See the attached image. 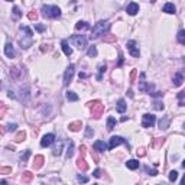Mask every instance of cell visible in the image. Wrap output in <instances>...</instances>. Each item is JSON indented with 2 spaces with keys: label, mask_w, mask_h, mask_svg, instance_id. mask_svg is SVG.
Masks as SVG:
<instances>
[{
  "label": "cell",
  "mask_w": 185,
  "mask_h": 185,
  "mask_svg": "<svg viewBox=\"0 0 185 185\" xmlns=\"http://www.w3.org/2000/svg\"><path fill=\"white\" fill-rule=\"evenodd\" d=\"M0 174L9 175V174H12V168H10V166H2V168H0Z\"/></svg>",
  "instance_id": "obj_38"
},
{
  "label": "cell",
  "mask_w": 185,
  "mask_h": 185,
  "mask_svg": "<svg viewBox=\"0 0 185 185\" xmlns=\"http://www.w3.org/2000/svg\"><path fill=\"white\" fill-rule=\"evenodd\" d=\"M126 166H127L129 169L135 171V169H138L139 168V161H136V159H130V161L126 162Z\"/></svg>",
  "instance_id": "obj_23"
},
{
  "label": "cell",
  "mask_w": 185,
  "mask_h": 185,
  "mask_svg": "<svg viewBox=\"0 0 185 185\" xmlns=\"http://www.w3.org/2000/svg\"><path fill=\"white\" fill-rule=\"evenodd\" d=\"M177 178H178V172H177V171H171V172H169V181H171V182H175V181H177Z\"/></svg>",
  "instance_id": "obj_41"
},
{
  "label": "cell",
  "mask_w": 185,
  "mask_h": 185,
  "mask_svg": "<svg viewBox=\"0 0 185 185\" xmlns=\"http://www.w3.org/2000/svg\"><path fill=\"white\" fill-rule=\"evenodd\" d=\"M41 12L44 18L48 19H57L61 16V9L58 6H51V5H44L41 7Z\"/></svg>",
  "instance_id": "obj_2"
},
{
  "label": "cell",
  "mask_w": 185,
  "mask_h": 185,
  "mask_svg": "<svg viewBox=\"0 0 185 185\" xmlns=\"http://www.w3.org/2000/svg\"><path fill=\"white\" fill-rule=\"evenodd\" d=\"M61 46H62V51H64V54H65L67 57L73 55V49L70 48V45H68V42H67V41H62V42H61Z\"/></svg>",
  "instance_id": "obj_21"
},
{
  "label": "cell",
  "mask_w": 185,
  "mask_h": 185,
  "mask_svg": "<svg viewBox=\"0 0 185 185\" xmlns=\"http://www.w3.org/2000/svg\"><path fill=\"white\" fill-rule=\"evenodd\" d=\"M145 171L149 174V175H152V177H155V175H158V171L156 169H151L149 166H145Z\"/></svg>",
  "instance_id": "obj_43"
},
{
  "label": "cell",
  "mask_w": 185,
  "mask_h": 185,
  "mask_svg": "<svg viewBox=\"0 0 185 185\" xmlns=\"http://www.w3.org/2000/svg\"><path fill=\"white\" fill-rule=\"evenodd\" d=\"M88 107L91 110V116L94 119H100L104 113V104H101L100 100H94V101H90L88 103Z\"/></svg>",
  "instance_id": "obj_3"
},
{
  "label": "cell",
  "mask_w": 185,
  "mask_h": 185,
  "mask_svg": "<svg viewBox=\"0 0 185 185\" xmlns=\"http://www.w3.org/2000/svg\"><path fill=\"white\" fill-rule=\"evenodd\" d=\"M19 42H20L22 49H28V48H29V46H32V44H33L32 36H31V35H26V38H22Z\"/></svg>",
  "instance_id": "obj_11"
},
{
  "label": "cell",
  "mask_w": 185,
  "mask_h": 185,
  "mask_svg": "<svg viewBox=\"0 0 185 185\" xmlns=\"http://www.w3.org/2000/svg\"><path fill=\"white\" fill-rule=\"evenodd\" d=\"M44 156L42 155H36L35 159H33V169H41L42 166H44Z\"/></svg>",
  "instance_id": "obj_14"
},
{
  "label": "cell",
  "mask_w": 185,
  "mask_h": 185,
  "mask_svg": "<svg viewBox=\"0 0 185 185\" xmlns=\"http://www.w3.org/2000/svg\"><path fill=\"white\" fill-rule=\"evenodd\" d=\"M106 64H100L99 65V75H97V80L101 81V77H103V73H106Z\"/></svg>",
  "instance_id": "obj_31"
},
{
  "label": "cell",
  "mask_w": 185,
  "mask_h": 185,
  "mask_svg": "<svg viewBox=\"0 0 185 185\" xmlns=\"http://www.w3.org/2000/svg\"><path fill=\"white\" fill-rule=\"evenodd\" d=\"M86 151H87V148H86V146H81L80 152H81V155H83V156H84V153H86Z\"/></svg>",
  "instance_id": "obj_55"
},
{
  "label": "cell",
  "mask_w": 185,
  "mask_h": 185,
  "mask_svg": "<svg viewBox=\"0 0 185 185\" xmlns=\"http://www.w3.org/2000/svg\"><path fill=\"white\" fill-rule=\"evenodd\" d=\"M92 135H94V130H92L90 126H87L86 127V138H92Z\"/></svg>",
  "instance_id": "obj_42"
},
{
  "label": "cell",
  "mask_w": 185,
  "mask_h": 185,
  "mask_svg": "<svg viewBox=\"0 0 185 185\" xmlns=\"http://www.w3.org/2000/svg\"><path fill=\"white\" fill-rule=\"evenodd\" d=\"M20 29H22V31H25V32H26V35H31V36H32V35H33L32 29H29V28H28V26H20Z\"/></svg>",
  "instance_id": "obj_48"
},
{
  "label": "cell",
  "mask_w": 185,
  "mask_h": 185,
  "mask_svg": "<svg viewBox=\"0 0 185 185\" xmlns=\"http://www.w3.org/2000/svg\"><path fill=\"white\" fill-rule=\"evenodd\" d=\"M62 152V142H57L52 148V155L54 156H60Z\"/></svg>",
  "instance_id": "obj_19"
},
{
  "label": "cell",
  "mask_w": 185,
  "mask_h": 185,
  "mask_svg": "<svg viewBox=\"0 0 185 185\" xmlns=\"http://www.w3.org/2000/svg\"><path fill=\"white\" fill-rule=\"evenodd\" d=\"M177 39H178V42L181 44V45H185V31H184V29L178 32V35H177Z\"/></svg>",
  "instance_id": "obj_29"
},
{
  "label": "cell",
  "mask_w": 185,
  "mask_h": 185,
  "mask_svg": "<svg viewBox=\"0 0 185 185\" xmlns=\"http://www.w3.org/2000/svg\"><path fill=\"white\" fill-rule=\"evenodd\" d=\"M77 181H78V182H84V184H86V182H88V178H87V177H84V175H78V177H77Z\"/></svg>",
  "instance_id": "obj_46"
},
{
  "label": "cell",
  "mask_w": 185,
  "mask_h": 185,
  "mask_svg": "<svg viewBox=\"0 0 185 185\" xmlns=\"http://www.w3.org/2000/svg\"><path fill=\"white\" fill-rule=\"evenodd\" d=\"M73 155H74V143L71 142V140H70V145H68V149H67L65 156H67L68 159H70L71 156H73Z\"/></svg>",
  "instance_id": "obj_30"
},
{
  "label": "cell",
  "mask_w": 185,
  "mask_h": 185,
  "mask_svg": "<svg viewBox=\"0 0 185 185\" xmlns=\"http://www.w3.org/2000/svg\"><path fill=\"white\" fill-rule=\"evenodd\" d=\"M91 155H92V158H94V161H96V162H99V156H97V155H96L94 152H92Z\"/></svg>",
  "instance_id": "obj_57"
},
{
  "label": "cell",
  "mask_w": 185,
  "mask_h": 185,
  "mask_svg": "<svg viewBox=\"0 0 185 185\" xmlns=\"http://www.w3.org/2000/svg\"><path fill=\"white\" fill-rule=\"evenodd\" d=\"M6 2H12V0H6Z\"/></svg>",
  "instance_id": "obj_60"
},
{
  "label": "cell",
  "mask_w": 185,
  "mask_h": 185,
  "mask_svg": "<svg viewBox=\"0 0 185 185\" xmlns=\"http://www.w3.org/2000/svg\"><path fill=\"white\" fill-rule=\"evenodd\" d=\"M74 74H75V65H74V64H70L68 68H67L65 74H64V86L65 87H68L71 84V81H73V78H74Z\"/></svg>",
  "instance_id": "obj_5"
},
{
  "label": "cell",
  "mask_w": 185,
  "mask_h": 185,
  "mask_svg": "<svg viewBox=\"0 0 185 185\" xmlns=\"http://www.w3.org/2000/svg\"><path fill=\"white\" fill-rule=\"evenodd\" d=\"M71 42L74 44V46H77L81 51L87 48V38L83 36V35H74L73 38H71Z\"/></svg>",
  "instance_id": "obj_4"
},
{
  "label": "cell",
  "mask_w": 185,
  "mask_h": 185,
  "mask_svg": "<svg viewBox=\"0 0 185 185\" xmlns=\"http://www.w3.org/2000/svg\"><path fill=\"white\" fill-rule=\"evenodd\" d=\"M114 127H116V119H114V117H109V119H107V130L112 132Z\"/></svg>",
  "instance_id": "obj_27"
},
{
  "label": "cell",
  "mask_w": 185,
  "mask_h": 185,
  "mask_svg": "<svg viewBox=\"0 0 185 185\" xmlns=\"http://www.w3.org/2000/svg\"><path fill=\"white\" fill-rule=\"evenodd\" d=\"M19 74H20L19 67H13V68L10 70V75H12V77H13L15 80H18V78H19Z\"/></svg>",
  "instance_id": "obj_33"
},
{
  "label": "cell",
  "mask_w": 185,
  "mask_h": 185,
  "mask_svg": "<svg viewBox=\"0 0 185 185\" xmlns=\"http://www.w3.org/2000/svg\"><path fill=\"white\" fill-rule=\"evenodd\" d=\"M29 156H31V151L28 149V151H25V153H22V155H20V161H22L23 164H26V161H28Z\"/></svg>",
  "instance_id": "obj_36"
},
{
  "label": "cell",
  "mask_w": 185,
  "mask_h": 185,
  "mask_svg": "<svg viewBox=\"0 0 185 185\" xmlns=\"http://www.w3.org/2000/svg\"><path fill=\"white\" fill-rule=\"evenodd\" d=\"M77 166H78V168L83 172H86L87 169H88V164L86 162V159H84V156H83V155H81V156L77 159Z\"/></svg>",
  "instance_id": "obj_17"
},
{
  "label": "cell",
  "mask_w": 185,
  "mask_h": 185,
  "mask_svg": "<svg viewBox=\"0 0 185 185\" xmlns=\"http://www.w3.org/2000/svg\"><path fill=\"white\" fill-rule=\"evenodd\" d=\"M175 6H174V3H166L165 6H164V12L165 13H168V15H174L175 13Z\"/></svg>",
  "instance_id": "obj_24"
},
{
  "label": "cell",
  "mask_w": 185,
  "mask_h": 185,
  "mask_svg": "<svg viewBox=\"0 0 185 185\" xmlns=\"http://www.w3.org/2000/svg\"><path fill=\"white\" fill-rule=\"evenodd\" d=\"M172 83H174V86L175 87H179L182 83H184V74L177 73L175 75H174V78H172Z\"/></svg>",
  "instance_id": "obj_16"
},
{
  "label": "cell",
  "mask_w": 185,
  "mask_h": 185,
  "mask_svg": "<svg viewBox=\"0 0 185 185\" xmlns=\"http://www.w3.org/2000/svg\"><path fill=\"white\" fill-rule=\"evenodd\" d=\"M103 41H104V42H107V44L116 42V35H107V36H103Z\"/></svg>",
  "instance_id": "obj_35"
},
{
  "label": "cell",
  "mask_w": 185,
  "mask_h": 185,
  "mask_svg": "<svg viewBox=\"0 0 185 185\" xmlns=\"http://www.w3.org/2000/svg\"><path fill=\"white\" fill-rule=\"evenodd\" d=\"M5 54H6L7 58H13L15 57V49H13L12 44H6V46H5Z\"/></svg>",
  "instance_id": "obj_18"
},
{
  "label": "cell",
  "mask_w": 185,
  "mask_h": 185,
  "mask_svg": "<svg viewBox=\"0 0 185 185\" xmlns=\"http://www.w3.org/2000/svg\"><path fill=\"white\" fill-rule=\"evenodd\" d=\"M81 127H83V123H81V122H73V123L68 125V129H70L71 132H78Z\"/></svg>",
  "instance_id": "obj_22"
},
{
  "label": "cell",
  "mask_w": 185,
  "mask_h": 185,
  "mask_svg": "<svg viewBox=\"0 0 185 185\" xmlns=\"http://www.w3.org/2000/svg\"><path fill=\"white\" fill-rule=\"evenodd\" d=\"M92 175H94L96 178H100V177H101V171H100V169H96V171H94V174H92Z\"/></svg>",
  "instance_id": "obj_53"
},
{
  "label": "cell",
  "mask_w": 185,
  "mask_h": 185,
  "mask_svg": "<svg viewBox=\"0 0 185 185\" xmlns=\"http://www.w3.org/2000/svg\"><path fill=\"white\" fill-rule=\"evenodd\" d=\"M20 16H22V12H20V9L18 6L13 7V19H19Z\"/></svg>",
  "instance_id": "obj_40"
},
{
  "label": "cell",
  "mask_w": 185,
  "mask_h": 185,
  "mask_svg": "<svg viewBox=\"0 0 185 185\" xmlns=\"http://www.w3.org/2000/svg\"><path fill=\"white\" fill-rule=\"evenodd\" d=\"M28 18L31 20H36V18H38V13L35 12V10H31L29 13H28Z\"/></svg>",
  "instance_id": "obj_44"
},
{
  "label": "cell",
  "mask_w": 185,
  "mask_h": 185,
  "mask_svg": "<svg viewBox=\"0 0 185 185\" xmlns=\"http://www.w3.org/2000/svg\"><path fill=\"white\" fill-rule=\"evenodd\" d=\"M123 65V54L120 52L119 54V62H117V67H122Z\"/></svg>",
  "instance_id": "obj_52"
},
{
  "label": "cell",
  "mask_w": 185,
  "mask_h": 185,
  "mask_svg": "<svg viewBox=\"0 0 185 185\" xmlns=\"http://www.w3.org/2000/svg\"><path fill=\"white\" fill-rule=\"evenodd\" d=\"M136 74H138V71H136V70H132V73H130V83H135Z\"/></svg>",
  "instance_id": "obj_49"
},
{
  "label": "cell",
  "mask_w": 185,
  "mask_h": 185,
  "mask_svg": "<svg viewBox=\"0 0 185 185\" xmlns=\"http://www.w3.org/2000/svg\"><path fill=\"white\" fill-rule=\"evenodd\" d=\"M92 148H94V151H99V152H104V151L109 149V146H107L103 140H96L94 145H92Z\"/></svg>",
  "instance_id": "obj_12"
},
{
  "label": "cell",
  "mask_w": 185,
  "mask_h": 185,
  "mask_svg": "<svg viewBox=\"0 0 185 185\" xmlns=\"http://www.w3.org/2000/svg\"><path fill=\"white\" fill-rule=\"evenodd\" d=\"M139 90L142 92H146V91H151V87L146 84L145 81V73L140 74V83H139Z\"/></svg>",
  "instance_id": "obj_10"
},
{
  "label": "cell",
  "mask_w": 185,
  "mask_h": 185,
  "mask_svg": "<svg viewBox=\"0 0 185 185\" xmlns=\"http://www.w3.org/2000/svg\"><path fill=\"white\" fill-rule=\"evenodd\" d=\"M49 49H51V48H49V45H42V46H41V51H42V52H45V51H49Z\"/></svg>",
  "instance_id": "obj_54"
},
{
  "label": "cell",
  "mask_w": 185,
  "mask_h": 185,
  "mask_svg": "<svg viewBox=\"0 0 185 185\" xmlns=\"http://www.w3.org/2000/svg\"><path fill=\"white\" fill-rule=\"evenodd\" d=\"M33 178V174L32 172H29V171H25L23 172V175H22V181L25 182V184H29L31 181H32Z\"/></svg>",
  "instance_id": "obj_25"
},
{
  "label": "cell",
  "mask_w": 185,
  "mask_h": 185,
  "mask_svg": "<svg viewBox=\"0 0 185 185\" xmlns=\"http://www.w3.org/2000/svg\"><path fill=\"white\" fill-rule=\"evenodd\" d=\"M35 29H36L38 32H44V31H45L46 28L44 26V25H39V23H38V25H35Z\"/></svg>",
  "instance_id": "obj_50"
},
{
  "label": "cell",
  "mask_w": 185,
  "mask_h": 185,
  "mask_svg": "<svg viewBox=\"0 0 185 185\" xmlns=\"http://www.w3.org/2000/svg\"><path fill=\"white\" fill-rule=\"evenodd\" d=\"M16 127H18L16 123H10V125L7 126V130H9V132H15V130H16Z\"/></svg>",
  "instance_id": "obj_47"
},
{
  "label": "cell",
  "mask_w": 185,
  "mask_h": 185,
  "mask_svg": "<svg viewBox=\"0 0 185 185\" xmlns=\"http://www.w3.org/2000/svg\"><path fill=\"white\" fill-rule=\"evenodd\" d=\"M184 61H185V57H184Z\"/></svg>",
  "instance_id": "obj_62"
},
{
  "label": "cell",
  "mask_w": 185,
  "mask_h": 185,
  "mask_svg": "<svg viewBox=\"0 0 185 185\" xmlns=\"http://www.w3.org/2000/svg\"><path fill=\"white\" fill-rule=\"evenodd\" d=\"M119 145H127V142L123 138H120V136H112L110 142H109V149L112 151V149H114L116 146H119Z\"/></svg>",
  "instance_id": "obj_6"
},
{
  "label": "cell",
  "mask_w": 185,
  "mask_h": 185,
  "mask_svg": "<svg viewBox=\"0 0 185 185\" xmlns=\"http://www.w3.org/2000/svg\"><path fill=\"white\" fill-rule=\"evenodd\" d=\"M87 77H88V75H87L86 73H80V80H81V78H87Z\"/></svg>",
  "instance_id": "obj_56"
},
{
  "label": "cell",
  "mask_w": 185,
  "mask_h": 185,
  "mask_svg": "<svg viewBox=\"0 0 185 185\" xmlns=\"http://www.w3.org/2000/svg\"><path fill=\"white\" fill-rule=\"evenodd\" d=\"M25 139H26V132L22 130V132H19L16 136H15V142H16V143H20V142H23Z\"/></svg>",
  "instance_id": "obj_28"
},
{
  "label": "cell",
  "mask_w": 185,
  "mask_h": 185,
  "mask_svg": "<svg viewBox=\"0 0 185 185\" xmlns=\"http://www.w3.org/2000/svg\"><path fill=\"white\" fill-rule=\"evenodd\" d=\"M184 129H185V123H184Z\"/></svg>",
  "instance_id": "obj_61"
},
{
  "label": "cell",
  "mask_w": 185,
  "mask_h": 185,
  "mask_svg": "<svg viewBox=\"0 0 185 185\" xmlns=\"http://www.w3.org/2000/svg\"><path fill=\"white\" fill-rule=\"evenodd\" d=\"M88 57H91V58H94V57H97V48L92 45V46H90V49H88Z\"/></svg>",
  "instance_id": "obj_37"
},
{
  "label": "cell",
  "mask_w": 185,
  "mask_h": 185,
  "mask_svg": "<svg viewBox=\"0 0 185 185\" xmlns=\"http://www.w3.org/2000/svg\"><path fill=\"white\" fill-rule=\"evenodd\" d=\"M164 142H165V139L164 138H156L155 140H153V146H155V148H158V146L164 145Z\"/></svg>",
  "instance_id": "obj_39"
},
{
  "label": "cell",
  "mask_w": 185,
  "mask_h": 185,
  "mask_svg": "<svg viewBox=\"0 0 185 185\" xmlns=\"http://www.w3.org/2000/svg\"><path fill=\"white\" fill-rule=\"evenodd\" d=\"M155 122H156V117H155L153 114L146 113V114H143V122H142V126H143V127H152V126L155 125Z\"/></svg>",
  "instance_id": "obj_7"
},
{
  "label": "cell",
  "mask_w": 185,
  "mask_h": 185,
  "mask_svg": "<svg viewBox=\"0 0 185 185\" xmlns=\"http://www.w3.org/2000/svg\"><path fill=\"white\" fill-rule=\"evenodd\" d=\"M127 49H129V52H130L132 57L139 58L140 51H139V46H136V42H135V41H129V42H127Z\"/></svg>",
  "instance_id": "obj_8"
},
{
  "label": "cell",
  "mask_w": 185,
  "mask_h": 185,
  "mask_svg": "<svg viewBox=\"0 0 185 185\" xmlns=\"http://www.w3.org/2000/svg\"><path fill=\"white\" fill-rule=\"evenodd\" d=\"M109 31H110V23H109L107 20H100V22H97V23L94 25L90 38H91V39H97L100 36L106 35Z\"/></svg>",
  "instance_id": "obj_1"
},
{
  "label": "cell",
  "mask_w": 185,
  "mask_h": 185,
  "mask_svg": "<svg viewBox=\"0 0 185 185\" xmlns=\"http://www.w3.org/2000/svg\"><path fill=\"white\" fill-rule=\"evenodd\" d=\"M182 166H184V169H185V161H184V162H182Z\"/></svg>",
  "instance_id": "obj_59"
},
{
  "label": "cell",
  "mask_w": 185,
  "mask_h": 185,
  "mask_svg": "<svg viewBox=\"0 0 185 185\" xmlns=\"http://www.w3.org/2000/svg\"><path fill=\"white\" fill-rule=\"evenodd\" d=\"M67 99L70 100V101H77V100H78V96L74 91H67Z\"/></svg>",
  "instance_id": "obj_34"
},
{
  "label": "cell",
  "mask_w": 185,
  "mask_h": 185,
  "mask_svg": "<svg viewBox=\"0 0 185 185\" xmlns=\"http://www.w3.org/2000/svg\"><path fill=\"white\" fill-rule=\"evenodd\" d=\"M88 28H90V25L87 22H84V20H80V22L75 23V29L77 31H84V29H88Z\"/></svg>",
  "instance_id": "obj_26"
},
{
  "label": "cell",
  "mask_w": 185,
  "mask_h": 185,
  "mask_svg": "<svg viewBox=\"0 0 185 185\" xmlns=\"http://www.w3.org/2000/svg\"><path fill=\"white\" fill-rule=\"evenodd\" d=\"M126 109H127V104H126V101L123 99H120L119 101H117V106H116V110L119 113H125Z\"/></svg>",
  "instance_id": "obj_20"
},
{
  "label": "cell",
  "mask_w": 185,
  "mask_h": 185,
  "mask_svg": "<svg viewBox=\"0 0 185 185\" xmlns=\"http://www.w3.org/2000/svg\"><path fill=\"white\" fill-rule=\"evenodd\" d=\"M169 123H171V117H169V116L162 117V119L159 120V129H161V130H166V129L169 127Z\"/></svg>",
  "instance_id": "obj_15"
},
{
  "label": "cell",
  "mask_w": 185,
  "mask_h": 185,
  "mask_svg": "<svg viewBox=\"0 0 185 185\" xmlns=\"http://www.w3.org/2000/svg\"><path fill=\"white\" fill-rule=\"evenodd\" d=\"M126 12H127L129 15H132V16H135V15L139 12V5H138V3H135V2L129 3V5H127V7H126Z\"/></svg>",
  "instance_id": "obj_13"
},
{
  "label": "cell",
  "mask_w": 185,
  "mask_h": 185,
  "mask_svg": "<svg viewBox=\"0 0 185 185\" xmlns=\"http://www.w3.org/2000/svg\"><path fill=\"white\" fill-rule=\"evenodd\" d=\"M145 155H146L145 149H143V148H140V149H139V151H138V156H139V158H143Z\"/></svg>",
  "instance_id": "obj_51"
},
{
  "label": "cell",
  "mask_w": 185,
  "mask_h": 185,
  "mask_svg": "<svg viewBox=\"0 0 185 185\" xmlns=\"http://www.w3.org/2000/svg\"><path fill=\"white\" fill-rule=\"evenodd\" d=\"M181 184L185 185V174H184V177H182V181H181Z\"/></svg>",
  "instance_id": "obj_58"
},
{
  "label": "cell",
  "mask_w": 185,
  "mask_h": 185,
  "mask_svg": "<svg viewBox=\"0 0 185 185\" xmlns=\"http://www.w3.org/2000/svg\"><path fill=\"white\" fill-rule=\"evenodd\" d=\"M153 104H155V109H156V110H164V103H161V101H155V103H153Z\"/></svg>",
  "instance_id": "obj_45"
},
{
  "label": "cell",
  "mask_w": 185,
  "mask_h": 185,
  "mask_svg": "<svg viewBox=\"0 0 185 185\" xmlns=\"http://www.w3.org/2000/svg\"><path fill=\"white\" fill-rule=\"evenodd\" d=\"M55 142V136H54L52 133H48V135H45L44 138L41 139V146L42 148H48V146H51Z\"/></svg>",
  "instance_id": "obj_9"
},
{
  "label": "cell",
  "mask_w": 185,
  "mask_h": 185,
  "mask_svg": "<svg viewBox=\"0 0 185 185\" xmlns=\"http://www.w3.org/2000/svg\"><path fill=\"white\" fill-rule=\"evenodd\" d=\"M178 103L181 107H185V91L178 92Z\"/></svg>",
  "instance_id": "obj_32"
}]
</instances>
